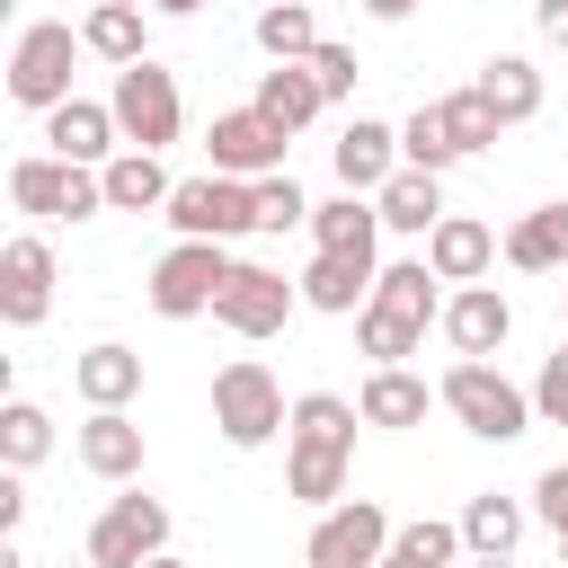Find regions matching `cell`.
Masks as SVG:
<instances>
[{
    "label": "cell",
    "instance_id": "6da1fadb",
    "mask_svg": "<svg viewBox=\"0 0 568 568\" xmlns=\"http://www.w3.org/2000/svg\"><path fill=\"white\" fill-rule=\"evenodd\" d=\"M355 399L337 390H302L284 408V497H302L311 515L346 497V470H355Z\"/></svg>",
    "mask_w": 568,
    "mask_h": 568
},
{
    "label": "cell",
    "instance_id": "7a4b0ae2",
    "mask_svg": "<svg viewBox=\"0 0 568 568\" xmlns=\"http://www.w3.org/2000/svg\"><path fill=\"white\" fill-rule=\"evenodd\" d=\"M435 311H444V284L426 275V257H390V266H373V293L355 302V346L373 364H408L426 346Z\"/></svg>",
    "mask_w": 568,
    "mask_h": 568
},
{
    "label": "cell",
    "instance_id": "3957f363",
    "mask_svg": "<svg viewBox=\"0 0 568 568\" xmlns=\"http://www.w3.org/2000/svg\"><path fill=\"white\" fill-rule=\"evenodd\" d=\"M435 408H453L462 435H479V444H515V435H532V399H524V382L497 373V355H453L444 382H435Z\"/></svg>",
    "mask_w": 568,
    "mask_h": 568
},
{
    "label": "cell",
    "instance_id": "277c9868",
    "mask_svg": "<svg viewBox=\"0 0 568 568\" xmlns=\"http://www.w3.org/2000/svg\"><path fill=\"white\" fill-rule=\"evenodd\" d=\"M106 115H115V142H124V151H169V142L186 133L178 71H160L151 53H142V62H124V71H115V89H106Z\"/></svg>",
    "mask_w": 568,
    "mask_h": 568
},
{
    "label": "cell",
    "instance_id": "5b68a950",
    "mask_svg": "<svg viewBox=\"0 0 568 568\" xmlns=\"http://www.w3.org/2000/svg\"><path fill=\"white\" fill-rule=\"evenodd\" d=\"M213 426H222L231 453L275 444V435H284V382H275L257 355H231V364L213 373Z\"/></svg>",
    "mask_w": 568,
    "mask_h": 568
},
{
    "label": "cell",
    "instance_id": "8992f818",
    "mask_svg": "<svg viewBox=\"0 0 568 568\" xmlns=\"http://www.w3.org/2000/svg\"><path fill=\"white\" fill-rule=\"evenodd\" d=\"M71 62H80V27H62V18H36V27H18V44H9V71H0V89L18 98V106H62L71 98Z\"/></svg>",
    "mask_w": 568,
    "mask_h": 568
},
{
    "label": "cell",
    "instance_id": "52a82bcc",
    "mask_svg": "<svg viewBox=\"0 0 568 568\" xmlns=\"http://www.w3.org/2000/svg\"><path fill=\"white\" fill-rule=\"evenodd\" d=\"M222 275H231V248L222 240H178V248H160V266H151V311L160 320H204L213 311V293H222Z\"/></svg>",
    "mask_w": 568,
    "mask_h": 568
},
{
    "label": "cell",
    "instance_id": "ba28073f",
    "mask_svg": "<svg viewBox=\"0 0 568 568\" xmlns=\"http://www.w3.org/2000/svg\"><path fill=\"white\" fill-rule=\"evenodd\" d=\"M302 311V293H293V275H275V266H248V257H231V275H222V293H213V320L231 328V337H284V320Z\"/></svg>",
    "mask_w": 568,
    "mask_h": 568
},
{
    "label": "cell",
    "instance_id": "9c48e42d",
    "mask_svg": "<svg viewBox=\"0 0 568 568\" xmlns=\"http://www.w3.org/2000/svg\"><path fill=\"white\" fill-rule=\"evenodd\" d=\"M9 204H18V213H44V222H89V213H106L98 169L53 160V151H36V160H18V169H9Z\"/></svg>",
    "mask_w": 568,
    "mask_h": 568
},
{
    "label": "cell",
    "instance_id": "30bf717a",
    "mask_svg": "<svg viewBox=\"0 0 568 568\" xmlns=\"http://www.w3.org/2000/svg\"><path fill=\"white\" fill-rule=\"evenodd\" d=\"M151 550H169V506L124 479V497H106L98 524H89V559L98 568H142Z\"/></svg>",
    "mask_w": 568,
    "mask_h": 568
},
{
    "label": "cell",
    "instance_id": "8fae6325",
    "mask_svg": "<svg viewBox=\"0 0 568 568\" xmlns=\"http://www.w3.org/2000/svg\"><path fill=\"white\" fill-rule=\"evenodd\" d=\"M169 231L178 240H240L248 231V178H222V169H204V178H169Z\"/></svg>",
    "mask_w": 568,
    "mask_h": 568
},
{
    "label": "cell",
    "instance_id": "7c38bea8",
    "mask_svg": "<svg viewBox=\"0 0 568 568\" xmlns=\"http://www.w3.org/2000/svg\"><path fill=\"white\" fill-rule=\"evenodd\" d=\"M390 550V506L382 497H337V506H320V524H311V541H302V559H320V568H373Z\"/></svg>",
    "mask_w": 568,
    "mask_h": 568
},
{
    "label": "cell",
    "instance_id": "4fadbf2b",
    "mask_svg": "<svg viewBox=\"0 0 568 568\" xmlns=\"http://www.w3.org/2000/svg\"><path fill=\"white\" fill-rule=\"evenodd\" d=\"M284 151H293V133L266 124L257 106H222V115L204 124V160H213L222 178H266V169H284Z\"/></svg>",
    "mask_w": 568,
    "mask_h": 568
},
{
    "label": "cell",
    "instance_id": "5bb4252c",
    "mask_svg": "<svg viewBox=\"0 0 568 568\" xmlns=\"http://www.w3.org/2000/svg\"><path fill=\"white\" fill-rule=\"evenodd\" d=\"M435 328H444V346H453V355H497V346L515 337V302L479 275V284H453V293H444Z\"/></svg>",
    "mask_w": 568,
    "mask_h": 568
},
{
    "label": "cell",
    "instance_id": "9a60e30c",
    "mask_svg": "<svg viewBox=\"0 0 568 568\" xmlns=\"http://www.w3.org/2000/svg\"><path fill=\"white\" fill-rule=\"evenodd\" d=\"M53 320V248L27 231L0 248V328H44Z\"/></svg>",
    "mask_w": 568,
    "mask_h": 568
},
{
    "label": "cell",
    "instance_id": "2e32d148",
    "mask_svg": "<svg viewBox=\"0 0 568 568\" xmlns=\"http://www.w3.org/2000/svg\"><path fill=\"white\" fill-rule=\"evenodd\" d=\"M417 257H426V275H435V284H479V275L497 266V231H488L479 213H435Z\"/></svg>",
    "mask_w": 568,
    "mask_h": 568
},
{
    "label": "cell",
    "instance_id": "e0dca14e",
    "mask_svg": "<svg viewBox=\"0 0 568 568\" xmlns=\"http://www.w3.org/2000/svg\"><path fill=\"white\" fill-rule=\"evenodd\" d=\"M373 248H311V266L293 275V293H302V311H328V320H346L364 293H373Z\"/></svg>",
    "mask_w": 568,
    "mask_h": 568
},
{
    "label": "cell",
    "instance_id": "ac0fdd59",
    "mask_svg": "<svg viewBox=\"0 0 568 568\" xmlns=\"http://www.w3.org/2000/svg\"><path fill=\"white\" fill-rule=\"evenodd\" d=\"M426 408H435V382H426V373H408V364H373V373H364V390H355V417H364V426H382V435L426 426Z\"/></svg>",
    "mask_w": 568,
    "mask_h": 568
},
{
    "label": "cell",
    "instance_id": "d6986e66",
    "mask_svg": "<svg viewBox=\"0 0 568 568\" xmlns=\"http://www.w3.org/2000/svg\"><path fill=\"white\" fill-rule=\"evenodd\" d=\"M44 151H53V160H80V169H98L106 151H124L106 98H80V89H71L62 106H44Z\"/></svg>",
    "mask_w": 568,
    "mask_h": 568
},
{
    "label": "cell",
    "instance_id": "ffe728a7",
    "mask_svg": "<svg viewBox=\"0 0 568 568\" xmlns=\"http://www.w3.org/2000/svg\"><path fill=\"white\" fill-rule=\"evenodd\" d=\"M71 444H80V470L89 479H106V488L142 479V426H133V408H89V426Z\"/></svg>",
    "mask_w": 568,
    "mask_h": 568
},
{
    "label": "cell",
    "instance_id": "44dd1931",
    "mask_svg": "<svg viewBox=\"0 0 568 568\" xmlns=\"http://www.w3.org/2000/svg\"><path fill=\"white\" fill-rule=\"evenodd\" d=\"M470 89H479V106H488V115H497L506 133L541 115V71H532V53H488Z\"/></svg>",
    "mask_w": 568,
    "mask_h": 568
},
{
    "label": "cell",
    "instance_id": "7402d4cb",
    "mask_svg": "<svg viewBox=\"0 0 568 568\" xmlns=\"http://www.w3.org/2000/svg\"><path fill=\"white\" fill-rule=\"evenodd\" d=\"M328 160H337V186H346V195H373V186L399 169V133H390L382 115H355V124L337 133V151H328Z\"/></svg>",
    "mask_w": 568,
    "mask_h": 568
},
{
    "label": "cell",
    "instance_id": "603a6c76",
    "mask_svg": "<svg viewBox=\"0 0 568 568\" xmlns=\"http://www.w3.org/2000/svg\"><path fill=\"white\" fill-rule=\"evenodd\" d=\"M435 213H444V178H435V169H390V178L373 186V222L399 231V240H426Z\"/></svg>",
    "mask_w": 568,
    "mask_h": 568
},
{
    "label": "cell",
    "instance_id": "cb8c5ba5",
    "mask_svg": "<svg viewBox=\"0 0 568 568\" xmlns=\"http://www.w3.org/2000/svg\"><path fill=\"white\" fill-rule=\"evenodd\" d=\"M524 524H532V506H524V497H497V488H479V497L453 515V532H462V550H470V559H515Z\"/></svg>",
    "mask_w": 568,
    "mask_h": 568
},
{
    "label": "cell",
    "instance_id": "d4e9b609",
    "mask_svg": "<svg viewBox=\"0 0 568 568\" xmlns=\"http://www.w3.org/2000/svg\"><path fill=\"white\" fill-rule=\"evenodd\" d=\"M98 195H106V213H160V204H169L160 151H106V160H98Z\"/></svg>",
    "mask_w": 568,
    "mask_h": 568
},
{
    "label": "cell",
    "instance_id": "484cf974",
    "mask_svg": "<svg viewBox=\"0 0 568 568\" xmlns=\"http://www.w3.org/2000/svg\"><path fill=\"white\" fill-rule=\"evenodd\" d=\"M497 257H506L515 275H559V266H568V204H532V213L497 240Z\"/></svg>",
    "mask_w": 568,
    "mask_h": 568
},
{
    "label": "cell",
    "instance_id": "4316f807",
    "mask_svg": "<svg viewBox=\"0 0 568 568\" xmlns=\"http://www.w3.org/2000/svg\"><path fill=\"white\" fill-rule=\"evenodd\" d=\"M71 390H80L89 408H133V399H142V355L115 346V337H98V346L71 364Z\"/></svg>",
    "mask_w": 568,
    "mask_h": 568
},
{
    "label": "cell",
    "instance_id": "83f0119b",
    "mask_svg": "<svg viewBox=\"0 0 568 568\" xmlns=\"http://www.w3.org/2000/svg\"><path fill=\"white\" fill-rule=\"evenodd\" d=\"M248 106H257L266 124H284V133H302V124H320V115H328V98H320V80H311L302 62H266Z\"/></svg>",
    "mask_w": 568,
    "mask_h": 568
},
{
    "label": "cell",
    "instance_id": "f1b7e54d",
    "mask_svg": "<svg viewBox=\"0 0 568 568\" xmlns=\"http://www.w3.org/2000/svg\"><path fill=\"white\" fill-rule=\"evenodd\" d=\"M80 53H98V62H142L151 53V18L133 9V0H98L89 18H80Z\"/></svg>",
    "mask_w": 568,
    "mask_h": 568
},
{
    "label": "cell",
    "instance_id": "f546056e",
    "mask_svg": "<svg viewBox=\"0 0 568 568\" xmlns=\"http://www.w3.org/2000/svg\"><path fill=\"white\" fill-rule=\"evenodd\" d=\"M373 568H462V532L444 515H417V524H390V550Z\"/></svg>",
    "mask_w": 568,
    "mask_h": 568
},
{
    "label": "cell",
    "instance_id": "4dcf8cb0",
    "mask_svg": "<svg viewBox=\"0 0 568 568\" xmlns=\"http://www.w3.org/2000/svg\"><path fill=\"white\" fill-rule=\"evenodd\" d=\"M302 231H311V248H373V240H382L373 195H346V186H337L328 204H311V222H302Z\"/></svg>",
    "mask_w": 568,
    "mask_h": 568
},
{
    "label": "cell",
    "instance_id": "1f68e13d",
    "mask_svg": "<svg viewBox=\"0 0 568 568\" xmlns=\"http://www.w3.org/2000/svg\"><path fill=\"white\" fill-rule=\"evenodd\" d=\"M248 36H257V53H266V62H302V53L320 44V18H311V0H266Z\"/></svg>",
    "mask_w": 568,
    "mask_h": 568
},
{
    "label": "cell",
    "instance_id": "d6a6232c",
    "mask_svg": "<svg viewBox=\"0 0 568 568\" xmlns=\"http://www.w3.org/2000/svg\"><path fill=\"white\" fill-rule=\"evenodd\" d=\"M44 453H53V417L9 390V399H0V462H9V470H36Z\"/></svg>",
    "mask_w": 568,
    "mask_h": 568
},
{
    "label": "cell",
    "instance_id": "836d02e7",
    "mask_svg": "<svg viewBox=\"0 0 568 568\" xmlns=\"http://www.w3.org/2000/svg\"><path fill=\"white\" fill-rule=\"evenodd\" d=\"M302 222H311V195L293 186V169L248 178V231H302Z\"/></svg>",
    "mask_w": 568,
    "mask_h": 568
},
{
    "label": "cell",
    "instance_id": "e575fe53",
    "mask_svg": "<svg viewBox=\"0 0 568 568\" xmlns=\"http://www.w3.org/2000/svg\"><path fill=\"white\" fill-rule=\"evenodd\" d=\"M390 133H399V169H435V178H444V169L462 160V151H453V133H444V115H435V98H426L408 124H390Z\"/></svg>",
    "mask_w": 568,
    "mask_h": 568
},
{
    "label": "cell",
    "instance_id": "d590c367",
    "mask_svg": "<svg viewBox=\"0 0 568 568\" xmlns=\"http://www.w3.org/2000/svg\"><path fill=\"white\" fill-rule=\"evenodd\" d=\"M435 115H444V133H453V151H462V160H470V151H488V142L506 133V124L479 106V89H453V98H435Z\"/></svg>",
    "mask_w": 568,
    "mask_h": 568
},
{
    "label": "cell",
    "instance_id": "8d00e7d4",
    "mask_svg": "<svg viewBox=\"0 0 568 568\" xmlns=\"http://www.w3.org/2000/svg\"><path fill=\"white\" fill-rule=\"evenodd\" d=\"M302 71H311V80H320V98L337 106V98H355V71H364V62H355V44H337V36H320V44L302 53Z\"/></svg>",
    "mask_w": 568,
    "mask_h": 568
},
{
    "label": "cell",
    "instance_id": "74e56055",
    "mask_svg": "<svg viewBox=\"0 0 568 568\" xmlns=\"http://www.w3.org/2000/svg\"><path fill=\"white\" fill-rule=\"evenodd\" d=\"M524 399H532V426H568V337H559V355H541V382Z\"/></svg>",
    "mask_w": 568,
    "mask_h": 568
},
{
    "label": "cell",
    "instance_id": "f35d334b",
    "mask_svg": "<svg viewBox=\"0 0 568 568\" xmlns=\"http://www.w3.org/2000/svg\"><path fill=\"white\" fill-rule=\"evenodd\" d=\"M532 515H541V524L568 541V462H550V470L532 479Z\"/></svg>",
    "mask_w": 568,
    "mask_h": 568
},
{
    "label": "cell",
    "instance_id": "ab89813d",
    "mask_svg": "<svg viewBox=\"0 0 568 568\" xmlns=\"http://www.w3.org/2000/svg\"><path fill=\"white\" fill-rule=\"evenodd\" d=\"M18 524H27V470L0 462V532H18Z\"/></svg>",
    "mask_w": 568,
    "mask_h": 568
},
{
    "label": "cell",
    "instance_id": "60d3db41",
    "mask_svg": "<svg viewBox=\"0 0 568 568\" xmlns=\"http://www.w3.org/2000/svg\"><path fill=\"white\" fill-rule=\"evenodd\" d=\"M532 27H541V44H568V0H532Z\"/></svg>",
    "mask_w": 568,
    "mask_h": 568
},
{
    "label": "cell",
    "instance_id": "b9f144b4",
    "mask_svg": "<svg viewBox=\"0 0 568 568\" xmlns=\"http://www.w3.org/2000/svg\"><path fill=\"white\" fill-rule=\"evenodd\" d=\"M408 9H417V0H364V18H382V27H399Z\"/></svg>",
    "mask_w": 568,
    "mask_h": 568
},
{
    "label": "cell",
    "instance_id": "7bdbcfd3",
    "mask_svg": "<svg viewBox=\"0 0 568 568\" xmlns=\"http://www.w3.org/2000/svg\"><path fill=\"white\" fill-rule=\"evenodd\" d=\"M160 18H195V9H213V0H151Z\"/></svg>",
    "mask_w": 568,
    "mask_h": 568
},
{
    "label": "cell",
    "instance_id": "ee69618b",
    "mask_svg": "<svg viewBox=\"0 0 568 568\" xmlns=\"http://www.w3.org/2000/svg\"><path fill=\"white\" fill-rule=\"evenodd\" d=\"M0 568H27V550H18V532H0Z\"/></svg>",
    "mask_w": 568,
    "mask_h": 568
},
{
    "label": "cell",
    "instance_id": "f6af8a7d",
    "mask_svg": "<svg viewBox=\"0 0 568 568\" xmlns=\"http://www.w3.org/2000/svg\"><path fill=\"white\" fill-rule=\"evenodd\" d=\"M9 390H18V355H0V399H9Z\"/></svg>",
    "mask_w": 568,
    "mask_h": 568
},
{
    "label": "cell",
    "instance_id": "bcb514c9",
    "mask_svg": "<svg viewBox=\"0 0 568 568\" xmlns=\"http://www.w3.org/2000/svg\"><path fill=\"white\" fill-rule=\"evenodd\" d=\"M142 568H186V559H178V550H151V559H142Z\"/></svg>",
    "mask_w": 568,
    "mask_h": 568
},
{
    "label": "cell",
    "instance_id": "7dc6e473",
    "mask_svg": "<svg viewBox=\"0 0 568 568\" xmlns=\"http://www.w3.org/2000/svg\"><path fill=\"white\" fill-rule=\"evenodd\" d=\"M9 27H18V0H0V36H9Z\"/></svg>",
    "mask_w": 568,
    "mask_h": 568
},
{
    "label": "cell",
    "instance_id": "c3c4849f",
    "mask_svg": "<svg viewBox=\"0 0 568 568\" xmlns=\"http://www.w3.org/2000/svg\"><path fill=\"white\" fill-rule=\"evenodd\" d=\"M470 568H515V559H470Z\"/></svg>",
    "mask_w": 568,
    "mask_h": 568
},
{
    "label": "cell",
    "instance_id": "681fc988",
    "mask_svg": "<svg viewBox=\"0 0 568 568\" xmlns=\"http://www.w3.org/2000/svg\"><path fill=\"white\" fill-rule=\"evenodd\" d=\"M62 568H71V559H62ZM80 568H98V559H80Z\"/></svg>",
    "mask_w": 568,
    "mask_h": 568
},
{
    "label": "cell",
    "instance_id": "f907efd6",
    "mask_svg": "<svg viewBox=\"0 0 568 568\" xmlns=\"http://www.w3.org/2000/svg\"><path fill=\"white\" fill-rule=\"evenodd\" d=\"M302 568H320V559H302Z\"/></svg>",
    "mask_w": 568,
    "mask_h": 568
},
{
    "label": "cell",
    "instance_id": "816d5d0a",
    "mask_svg": "<svg viewBox=\"0 0 568 568\" xmlns=\"http://www.w3.org/2000/svg\"><path fill=\"white\" fill-rule=\"evenodd\" d=\"M559 559H568V541H559Z\"/></svg>",
    "mask_w": 568,
    "mask_h": 568
},
{
    "label": "cell",
    "instance_id": "f5cc1de1",
    "mask_svg": "<svg viewBox=\"0 0 568 568\" xmlns=\"http://www.w3.org/2000/svg\"><path fill=\"white\" fill-rule=\"evenodd\" d=\"M559 311H568V293H559Z\"/></svg>",
    "mask_w": 568,
    "mask_h": 568
},
{
    "label": "cell",
    "instance_id": "db71d44e",
    "mask_svg": "<svg viewBox=\"0 0 568 568\" xmlns=\"http://www.w3.org/2000/svg\"><path fill=\"white\" fill-rule=\"evenodd\" d=\"M133 9H142V0H133Z\"/></svg>",
    "mask_w": 568,
    "mask_h": 568
}]
</instances>
